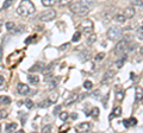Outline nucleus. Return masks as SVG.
Masks as SVG:
<instances>
[{
  "label": "nucleus",
  "instance_id": "nucleus-31",
  "mask_svg": "<svg viewBox=\"0 0 143 133\" xmlns=\"http://www.w3.org/2000/svg\"><path fill=\"white\" fill-rule=\"evenodd\" d=\"M24 105H25V107L28 108V109H31L33 107V102L30 100V99H28V100H25V102H24Z\"/></svg>",
  "mask_w": 143,
  "mask_h": 133
},
{
  "label": "nucleus",
  "instance_id": "nucleus-12",
  "mask_svg": "<svg viewBox=\"0 0 143 133\" xmlns=\"http://www.w3.org/2000/svg\"><path fill=\"white\" fill-rule=\"evenodd\" d=\"M122 114V107H116V108H113V111H112V114H110L109 115V120H112L113 118L116 117H119Z\"/></svg>",
  "mask_w": 143,
  "mask_h": 133
},
{
  "label": "nucleus",
  "instance_id": "nucleus-35",
  "mask_svg": "<svg viewBox=\"0 0 143 133\" xmlns=\"http://www.w3.org/2000/svg\"><path fill=\"white\" fill-rule=\"evenodd\" d=\"M72 4V0H59V5L60 6H67Z\"/></svg>",
  "mask_w": 143,
  "mask_h": 133
},
{
  "label": "nucleus",
  "instance_id": "nucleus-5",
  "mask_svg": "<svg viewBox=\"0 0 143 133\" xmlns=\"http://www.w3.org/2000/svg\"><path fill=\"white\" fill-rule=\"evenodd\" d=\"M55 16H56L55 10H51V8H50V10H45L44 12H42L38 16V19L41 21H50L55 18Z\"/></svg>",
  "mask_w": 143,
  "mask_h": 133
},
{
  "label": "nucleus",
  "instance_id": "nucleus-24",
  "mask_svg": "<svg viewBox=\"0 0 143 133\" xmlns=\"http://www.w3.org/2000/svg\"><path fill=\"white\" fill-rule=\"evenodd\" d=\"M55 4V0H42V5L45 7H50Z\"/></svg>",
  "mask_w": 143,
  "mask_h": 133
},
{
  "label": "nucleus",
  "instance_id": "nucleus-27",
  "mask_svg": "<svg viewBox=\"0 0 143 133\" xmlns=\"http://www.w3.org/2000/svg\"><path fill=\"white\" fill-rule=\"evenodd\" d=\"M80 38H81V32L80 31H76L74 33V36H73V39H72V42H79L80 41Z\"/></svg>",
  "mask_w": 143,
  "mask_h": 133
},
{
  "label": "nucleus",
  "instance_id": "nucleus-14",
  "mask_svg": "<svg viewBox=\"0 0 143 133\" xmlns=\"http://www.w3.org/2000/svg\"><path fill=\"white\" fill-rule=\"evenodd\" d=\"M43 68H44V64L43 63H41V62H37V63L35 64L33 67H31L30 68V73H36V71H38V70H43Z\"/></svg>",
  "mask_w": 143,
  "mask_h": 133
},
{
  "label": "nucleus",
  "instance_id": "nucleus-45",
  "mask_svg": "<svg viewBox=\"0 0 143 133\" xmlns=\"http://www.w3.org/2000/svg\"><path fill=\"white\" fill-rule=\"evenodd\" d=\"M94 0H80V2H82V4H85V5H91V4H93Z\"/></svg>",
  "mask_w": 143,
  "mask_h": 133
},
{
  "label": "nucleus",
  "instance_id": "nucleus-54",
  "mask_svg": "<svg viewBox=\"0 0 143 133\" xmlns=\"http://www.w3.org/2000/svg\"><path fill=\"white\" fill-rule=\"evenodd\" d=\"M0 132H1V125H0Z\"/></svg>",
  "mask_w": 143,
  "mask_h": 133
},
{
  "label": "nucleus",
  "instance_id": "nucleus-41",
  "mask_svg": "<svg viewBox=\"0 0 143 133\" xmlns=\"http://www.w3.org/2000/svg\"><path fill=\"white\" fill-rule=\"evenodd\" d=\"M6 117H7V112L4 111V109H0V120H1V119H5Z\"/></svg>",
  "mask_w": 143,
  "mask_h": 133
},
{
  "label": "nucleus",
  "instance_id": "nucleus-15",
  "mask_svg": "<svg viewBox=\"0 0 143 133\" xmlns=\"http://www.w3.org/2000/svg\"><path fill=\"white\" fill-rule=\"evenodd\" d=\"M113 75H115V71L113 70H110V71H106L104 75V77H103V80H101V83H105L106 81H109L110 79L113 77Z\"/></svg>",
  "mask_w": 143,
  "mask_h": 133
},
{
  "label": "nucleus",
  "instance_id": "nucleus-23",
  "mask_svg": "<svg viewBox=\"0 0 143 133\" xmlns=\"http://www.w3.org/2000/svg\"><path fill=\"white\" fill-rule=\"evenodd\" d=\"M123 99H124V90H119V91L117 90V93H116V100L121 102Z\"/></svg>",
  "mask_w": 143,
  "mask_h": 133
},
{
  "label": "nucleus",
  "instance_id": "nucleus-28",
  "mask_svg": "<svg viewBox=\"0 0 143 133\" xmlns=\"http://www.w3.org/2000/svg\"><path fill=\"white\" fill-rule=\"evenodd\" d=\"M132 6H137V7H143V0H132Z\"/></svg>",
  "mask_w": 143,
  "mask_h": 133
},
{
  "label": "nucleus",
  "instance_id": "nucleus-55",
  "mask_svg": "<svg viewBox=\"0 0 143 133\" xmlns=\"http://www.w3.org/2000/svg\"><path fill=\"white\" fill-rule=\"evenodd\" d=\"M142 103H143V99H142Z\"/></svg>",
  "mask_w": 143,
  "mask_h": 133
},
{
  "label": "nucleus",
  "instance_id": "nucleus-33",
  "mask_svg": "<svg viewBox=\"0 0 143 133\" xmlns=\"http://www.w3.org/2000/svg\"><path fill=\"white\" fill-rule=\"evenodd\" d=\"M91 115L93 118H98V115H99V108L94 107L93 109H92V112H91Z\"/></svg>",
  "mask_w": 143,
  "mask_h": 133
},
{
  "label": "nucleus",
  "instance_id": "nucleus-38",
  "mask_svg": "<svg viewBox=\"0 0 143 133\" xmlns=\"http://www.w3.org/2000/svg\"><path fill=\"white\" fill-rule=\"evenodd\" d=\"M12 2H13V0H6L5 2H4V5H2V8H4V10L8 8V7L12 5Z\"/></svg>",
  "mask_w": 143,
  "mask_h": 133
},
{
  "label": "nucleus",
  "instance_id": "nucleus-20",
  "mask_svg": "<svg viewBox=\"0 0 143 133\" xmlns=\"http://www.w3.org/2000/svg\"><path fill=\"white\" fill-rule=\"evenodd\" d=\"M57 99H59V94H57L56 91H53V93L50 94V96H49V100L51 101V103H56Z\"/></svg>",
  "mask_w": 143,
  "mask_h": 133
},
{
  "label": "nucleus",
  "instance_id": "nucleus-42",
  "mask_svg": "<svg viewBox=\"0 0 143 133\" xmlns=\"http://www.w3.org/2000/svg\"><path fill=\"white\" fill-rule=\"evenodd\" d=\"M51 131V125H47V126H44L43 128H42V132H45V133H48Z\"/></svg>",
  "mask_w": 143,
  "mask_h": 133
},
{
  "label": "nucleus",
  "instance_id": "nucleus-48",
  "mask_svg": "<svg viewBox=\"0 0 143 133\" xmlns=\"http://www.w3.org/2000/svg\"><path fill=\"white\" fill-rule=\"evenodd\" d=\"M4 85H5V79L2 76H0V88H2Z\"/></svg>",
  "mask_w": 143,
  "mask_h": 133
},
{
  "label": "nucleus",
  "instance_id": "nucleus-39",
  "mask_svg": "<svg viewBox=\"0 0 143 133\" xmlns=\"http://www.w3.org/2000/svg\"><path fill=\"white\" fill-rule=\"evenodd\" d=\"M104 57H105V53L104 52H100V53H98V55L94 57V59L99 62V61H103V59H104Z\"/></svg>",
  "mask_w": 143,
  "mask_h": 133
},
{
  "label": "nucleus",
  "instance_id": "nucleus-30",
  "mask_svg": "<svg viewBox=\"0 0 143 133\" xmlns=\"http://www.w3.org/2000/svg\"><path fill=\"white\" fill-rule=\"evenodd\" d=\"M60 119L62 120V121H67V119H68V117H69V114L67 112H60Z\"/></svg>",
  "mask_w": 143,
  "mask_h": 133
},
{
  "label": "nucleus",
  "instance_id": "nucleus-16",
  "mask_svg": "<svg viewBox=\"0 0 143 133\" xmlns=\"http://www.w3.org/2000/svg\"><path fill=\"white\" fill-rule=\"evenodd\" d=\"M28 80L30 83H32V85H37L39 82V77H38V75H28Z\"/></svg>",
  "mask_w": 143,
  "mask_h": 133
},
{
  "label": "nucleus",
  "instance_id": "nucleus-10",
  "mask_svg": "<svg viewBox=\"0 0 143 133\" xmlns=\"http://www.w3.org/2000/svg\"><path fill=\"white\" fill-rule=\"evenodd\" d=\"M124 16L127 17V19H131V18H134V16H135V8H132V7H127L125 10H124Z\"/></svg>",
  "mask_w": 143,
  "mask_h": 133
},
{
  "label": "nucleus",
  "instance_id": "nucleus-21",
  "mask_svg": "<svg viewBox=\"0 0 143 133\" xmlns=\"http://www.w3.org/2000/svg\"><path fill=\"white\" fill-rule=\"evenodd\" d=\"M136 36H137V38L140 41H143V25L140 26L137 30H136Z\"/></svg>",
  "mask_w": 143,
  "mask_h": 133
},
{
  "label": "nucleus",
  "instance_id": "nucleus-18",
  "mask_svg": "<svg viewBox=\"0 0 143 133\" xmlns=\"http://www.w3.org/2000/svg\"><path fill=\"white\" fill-rule=\"evenodd\" d=\"M125 61H127V53H123V55H122V58L119 59V61H117V62H116V65H117V68H122Z\"/></svg>",
  "mask_w": 143,
  "mask_h": 133
},
{
  "label": "nucleus",
  "instance_id": "nucleus-3",
  "mask_svg": "<svg viewBox=\"0 0 143 133\" xmlns=\"http://www.w3.org/2000/svg\"><path fill=\"white\" fill-rule=\"evenodd\" d=\"M128 48H129V42H128L127 38H124V39H122V41H119V43L116 45L115 48V53L116 55H123V53H127L129 50H128Z\"/></svg>",
  "mask_w": 143,
  "mask_h": 133
},
{
  "label": "nucleus",
  "instance_id": "nucleus-9",
  "mask_svg": "<svg viewBox=\"0 0 143 133\" xmlns=\"http://www.w3.org/2000/svg\"><path fill=\"white\" fill-rule=\"evenodd\" d=\"M135 93H136V95H135V101L136 102L141 101V100L143 99V88L142 87H136Z\"/></svg>",
  "mask_w": 143,
  "mask_h": 133
},
{
  "label": "nucleus",
  "instance_id": "nucleus-37",
  "mask_svg": "<svg viewBox=\"0 0 143 133\" xmlns=\"http://www.w3.org/2000/svg\"><path fill=\"white\" fill-rule=\"evenodd\" d=\"M5 26H6V29H7L8 31H11L12 29L14 27V23H13V21H7V23L5 24Z\"/></svg>",
  "mask_w": 143,
  "mask_h": 133
},
{
  "label": "nucleus",
  "instance_id": "nucleus-13",
  "mask_svg": "<svg viewBox=\"0 0 143 133\" xmlns=\"http://www.w3.org/2000/svg\"><path fill=\"white\" fill-rule=\"evenodd\" d=\"M113 18H115V20L117 21V23H119V24H124V23L128 20L127 17L124 16V13H117Z\"/></svg>",
  "mask_w": 143,
  "mask_h": 133
},
{
  "label": "nucleus",
  "instance_id": "nucleus-29",
  "mask_svg": "<svg viewBox=\"0 0 143 133\" xmlns=\"http://www.w3.org/2000/svg\"><path fill=\"white\" fill-rule=\"evenodd\" d=\"M22 31H24V26H22V25H20V26H17V27H13L11 30L12 33H20Z\"/></svg>",
  "mask_w": 143,
  "mask_h": 133
},
{
  "label": "nucleus",
  "instance_id": "nucleus-1",
  "mask_svg": "<svg viewBox=\"0 0 143 133\" xmlns=\"http://www.w3.org/2000/svg\"><path fill=\"white\" fill-rule=\"evenodd\" d=\"M35 10H36L35 5L30 0H22L20 5L18 6V8H17V13L22 17H29L35 12Z\"/></svg>",
  "mask_w": 143,
  "mask_h": 133
},
{
  "label": "nucleus",
  "instance_id": "nucleus-53",
  "mask_svg": "<svg viewBox=\"0 0 143 133\" xmlns=\"http://www.w3.org/2000/svg\"><path fill=\"white\" fill-rule=\"evenodd\" d=\"M141 53L143 55V46H142V49H141Z\"/></svg>",
  "mask_w": 143,
  "mask_h": 133
},
{
  "label": "nucleus",
  "instance_id": "nucleus-50",
  "mask_svg": "<svg viewBox=\"0 0 143 133\" xmlns=\"http://www.w3.org/2000/svg\"><path fill=\"white\" fill-rule=\"evenodd\" d=\"M71 118L73 119V120H76V119H77V114H76V113H73V114L71 115Z\"/></svg>",
  "mask_w": 143,
  "mask_h": 133
},
{
  "label": "nucleus",
  "instance_id": "nucleus-22",
  "mask_svg": "<svg viewBox=\"0 0 143 133\" xmlns=\"http://www.w3.org/2000/svg\"><path fill=\"white\" fill-rule=\"evenodd\" d=\"M50 105H51V101H50L49 99H48V100H44V101L39 102V103H38V107H41V108H47V107H49Z\"/></svg>",
  "mask_w": 143,
  "mask_h": 133
},
{
  "label": "nucleus",
  "instance_id": "nucleus-40",
  "mask_svg": "<svg viewBox=\"0 0 143 133\" xmlns=\"http://www.w3.org/2000/svg\"><path fill=\"white\" fill-rule=\"evenodd\" d=\"M56 86H57V82H56V80H51L49 83V88L50 89H55Z\"/></svg>",
  "mask_w": 143,
  "mask_h": 133
},
{
  "label": "nucleus",
  "instance_id": "nucleus-52",
  "mask_svg": "<svg viewBox=\"0 0 143 133\" xmlns=\"http://www.w3.org/2000/svg\"><path fill=\"white\" fill-rule=\"evenodd\" d=\"M131 80H135V79H136V77H135V74H134V73H131Z\"/></svg>",
  "mask_w": 143,
  "mask_h": 133
},
{
  "label": "nucleus",
  "instance_id": "nucleus-2",
  "mask_svg": "<svg viewBox=\"0 0 143 133\" xmlns=\"http://www.w3.org/2000/svg\"><path fill=\"white\" fill-rule=\"evenodd\" d=\"M69 10L74 13V14H76L79 17H85L88 14V12H89V8H88L87 5H85L82 2H74V4H72L71 7H69Z\"/></svg>",
  "mask_w": 143,
  "mask_h": 133
},
{
  "label": "nucleus",
  "instance_id": "nucleus-34",
  "mask_svg": "<svg viewBox=\"0 0 143 133\" xmlns=\"http://www.w3.org/2000/svg\"><path fill=\"white\" fill-rule=\"evenodd\" d=\"M91 95H92V97H94V99H98V100H100V99H101V93H100V90L93 91V94H91Z\"/></svg>",
  "mask_w": 143,
  "mask_h": 133
},
{
  "label": "nucleus",
  "instance_id": "nucleus-19",
  "mask_svg": "<svg viewBox=\"0 0 143 133\" xmlns=\"http://www.w3.org/2000/svg\"><path fill=\"white\" fill-rule=\"evenodd\" d=\"M0 103H1V105H10V103H11V99H10L8 96H5V95L0 96Z\"/></svg>",
  "mask_w": 143,
  "mask_h": 133
},
{
  "label": "nucleus",
  "instance_id": "nucleus-36",
  "mask_svg": "<svg viewBox=\"0 0 143 133\" xmlns=\"http://www.w3.org/2000/svg\"><path fill=\"white\" fill-rule=\"evenodd\" d=\"M92 87H93V83L91 81H85V83H83V88L85 89H91Z\"/></svg>",
  "mask_w": 143,
  "mask_h": 133
},
{
  "label": "nucleus",
  "instance_id": "nucleus-44",
  "mask_svg": "<svg viewBox=\"0 0 143 133\" xmlns=\"http://www.w3.org/2000/svg\"><path fill=\"white\" fill-rule=\"evenodd\" d=\"M60 112H61V106H56L55 109L53 111V114H54V115H57Z\"/></svg>",
  "mask_w": 143,
  "mask_h": 133
},
{
  "label": "nucleus",
  "instance_id": "nucleus-25",
  "mask_svg": "<svg viewBox=\"0 0 143 133\" xmlns=\"http://www.w3.org/2000/svg\"><path fill=\"white\" fill-rule=\"evenodd\" d=\"M88 55H89V52H88L87 50H85V51H82V52L80 53V59H81L82 62H85V61H87V59H88Z\"/></svg>",
  "mask_w": 143,
  "mask_h": 133
},
{
  "label": "nucleus",
  "instance_id": "nucleus-4",
  "mask_svg": "<svg viewBox=\"0 0 143 133\" xmlns=\"http://www.w3.org/2000/svg\"><path fill=\"white\" fill-rule=\"evenodd\" d=\"M123 36V30L122 27L118 26H112L107 30V37L111 41H116V39H119Z\"/></svg>",
  "mask_w": 143,
  "mask_h": 133
},
{
  "label": "nucleus",
  "instance_id": "nucleus-43",
  "mask_svg": "<svg viewBox=\"0 0 143 133\" xmlns=\"http://www.w3.org/2000/svg\"><path fill=\"white\" fill-rule=\"evenodd\" d=\"M35 37H36V36H30L29 38H26V39L24 41V43H25V44H30V43L32 42L33 39H35Z\"/></svg>",
  "mask_w": 143,
  "mask_h": 133
},
{
  "label": "nucleus",
  "instance_id": "nucleus-51",
  "mask_svg": "<svg viewBox=\"0 0 143 133\" xmlns=\"http://www.w3.org/2000/svg\"><path fill=\"white\" fill-rule=\"evenodd\" d=\"M1 58H2V49L0 48V61H1Z\"/></svg>",
  "mask_w": 143,
  "mask_h": 133
},
{
  "label": "nucleus",
  "instance_id": "nucleus-32",
  "mask_svg": "<svg viewBox=\"0 0 143 133\" xmlns=\"http://www.w3.org/2000/svg\"><path fill=\"white\" fill-rule=\"evenodd\" d=\"M54 65H55V63H50L49 65L44 67L42 71H44V73H48V71H50V70H53V69H54Z\"/></svg>",
  "mask_w": 143,
  "mask_h": 133
},
{
  "label": "nucleus",
  "instance_id": "nucleus-47",
  "mask_svg": "<svg viewBox=\"0 0 143 133\" xmlns=\"http://www.w3.org/2000/svg\"><path fill=\"white\" fill-rule=\"evenodd\" d=\"M130 124H131V126H135V125L137 124V119H136V118H131V119H130Z\"/></svg>",
  "mask_w": 143,
  "mask_h": 133
},
{
  "label": "nucleus",
  "instance_id": "nucleus-26",
  "mask_svg": "<svg viewBox=\"0 0 143 133\" xmlns=\"http://www.w3.org/2000/svg\"><path fill=\"white\" fill-rule=\"evenodd\" d=\"M97 41V36L95 35H88V38H87V44H93L94 42Z\"/></svg>",
  "mask_w": 143,
  "mask_h": 133
},
{
  "label": "nucleus",
  "instance_id": "nucleus-6",
  "mask_svg": "<svg viewBox=\"0 0 143 133\" xmlns=\"http://www.w3.org/2000/svg\"><path fill=\"white\" fill-rule=\"evenodd\" d=\"M80 27H81V31L82 33H86V35H91L93 32V23L88 19H85V20L80 24Z\"/></svg>",
  "mask_w": 143,
  "mask_h": 133
},
{
  "label": "nucleus",
  "instance_id": "nucleus-49",
  "mask_svg": "<svg viewBox=\"0 0 143 133\" xmlns=\"http://www.w3.org/2000/svg\"><path fill=\"white\" fill-rule=\"evenodd\" d=\"M68 46H69V43H66V44H62V45L60 46V50H66V49L68 48Z\"/></svg>",
  "mask_w": 143,
  "mask_h": 133
},
{
  "label": "nucleus",
  "instance_id": "nucleus-17",
  "mask_svg": "<svg viewBox=\"0 0 143 133\" xmlns=\"http://www.w3.org/2000/svg\"><path fill=\"white\" fill-rule=\"evenodd\" d=\"M17 124L16 123H11V124H7L6 125V127H5V131L6 132H11V131H16L17 130Z\"/></svg>",
  "mask_w": 143,
  "mask_h": 133
},
{
  "label": "nucleus",
  "instance_id": "nucleus-8",
  "mask_svg": "<svg viewBox=\"0 0 143 133\" xmlns=\"http://www.w3.org/2000/svg\"><path fill=\"white\" fill-rule=\"evenodd\" d=\"M91 128H92V125L89 123H81L79 126H77V130L79 131H81V132H88V131H91Z\"/></svg>",
  "mask_w": 143,
  "mask_h": 133
},
{
  "label": "nucleus",
  "instance_id": "nucleus-46",
  "mask_svg": "<svg viewBox=\"0 0 143 133\" xmlns=\"http://www.w3.org/2000/svg\"><path fill=\"white\" fill-rule=\"evenodd\" d=\"M123 125H124V126H125V127H130V126H131V124H130V120H127V119H125V120H123Z\"/></svg>",
  "mask_w": 143,
  "mask_h": 133
},
{
  "label": "nucleus",
  "instance_id": "nucleus-7",
  "mask_svg": "<svg viewBox=\"0 0 143 133\" xmlns=\"http://www.w3.org/2000/svg\"><path fill=\"white\" fill-rule=\"evenodd\" d=\"M17 91H18L20 95H26L29 91H30V88H29L28 85H24V83H18V86H17Z\"/></svg>",
  "mask_w": 143,
  "mask_h": 133
},
{
  "label": "nucleus",
  "instance_id": "nucleus-11",
  "mask_svg": "<svg viewBox=\"0 0 143 133\" xmlns=\"http://www.w3.org/2000/svg\"><path fill=\"white\" fill-rule=\"evenodd\" d=\"M76 100H79V95H77V94H72L66 101H65V105H66V106H71L72 103H74Z\"/></svg>",
  "mask_w": 143,
  "mask_h": 133
}]
</instances>
